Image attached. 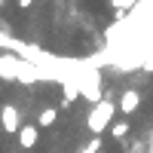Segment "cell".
<instances>
[{
    "mask_svg": "<svg viewBox=\"0 0 153 153\" xmlns=\"http://www.w3.org/2000/svg\"><path fill=\"white\" fill-rule=\"evenodd\" d=\"M120 110V104H113L110 98H101L92 104V110H89V117H86V129L92 132V135H101V132H107L110 129V120H113V113Z\"/></svg>",
    "mask_w": 153,
    "mask_h": 153,
    "instance_id": "obj_1",
    "label": "cell"
},
{
    "mask_svg": "<svg viewBox=\"0 0 153 153\" xmlns=\"http://www.w3.org/2000/svg\"><path fill=\"white\" fill-rule=\"evenodd\" d=\"M76 98H80V89H76L71 80H61V107H71Z\"/></svg>",
    "mask_w": 153,
    "mask_h": 153,
    "instance_id": "obj_6",
    "label": "cell"
},
{
    "mask_svg": "<svg viewBox=\"0 0 153 153\" xmlns=\"http://www.w3.org/2000/svg\"><path fill=\"white\" fill-rule=\"evenodd\" d=\"M55 120H58V110H55V107H46V110L40 113V120H37V126H40V129H49Z\"/></svg>",
    "mask_w": 153,
    "mask_h": 153,
    "instance_id": "obj_8",
    "label": "cell"
},
{
    "mask_svg": "<svg viewBox=\"0 0 153 153\" xmlns=\"http://www.w3.org/2000/svg\"><path fill=\"white\" fill-rule=\"evenodd\" d=\"M3 3H6V0H0V9H3Z\"/></svg>",
    "mask_w": 153,
    "mask_h": 153,
    "instance_id": "obj_13",
    "label": "cell"
},
{
    "mask_svg": "<svg viewBox=\"0 0 153 153\" xmlns=\"http://www.w3.org/2000/svg\"><path fill=\"white\" fill-rule=\"evenodd\" d=\"M0 28H3V25H0Z\"/></svg>",
    "mask_w": 153,
    "mask_h": 153,
    "instance_id": "obj_14",
    "label": "cell"
},
{
    "mask_svg": "<svg viewBox=\"0 0 153 153\" xmlns=\"http://www.w3.org/2000/svg\"><path fill=\"white\" fill-rule=\"evenodd\" d=\"M0 129H3L6 135H19V129H22L19 107H12V104H3V110H0Z\"/></svg>",
    "mask_w": 153,
    "mask_h": 153,
    "instance_id": "obj_3",
    "label": "cell"
},
{
    "mask_svg": "<svg viewBox=\"0 0 153 153\" xmlns=\"http://www.w3.org/2000/svg\"><path fill=\"white\" fill-rule=\"evenodd\" d=\"M37 141H40V126H37V123H25L19 129V147L22 150H34Z\"/></svg>",
    "mask_w": 153,
    "mask_h": 153,
    "instance_id": "obj_4",
    "label": "cell"
},
{
    "mask_svg": "<svg viewBox=\"0 0 153 153\" xmlns=\"http://www.w3.org/2000/svg\"><path fill=\"white\" fill-rule=\"evenodd\" d=\"M110 3L117 6L120 12H126V9H129V6H135V0H110Z\"/></svg>",
    "mask_w": 153,
    "mask_h": 153,
    "instance_id": "obj_9",
    "label": "cell"
},
{
    "mask_svg": "<svg viewBox=\"0 0 153 153\" xmlns=\"http://www.w3.org/2000/svg\"><path fill=\"white\" fill-rule=\"evenodd\" d=\"M98 147H101V141H98V138H95V141H92V144H89V147H83L80 153H98Z\"/></svg>",
    "mask_w": 153,
    "mask_h": 153,
    "instance_id": "obj_10",
    "label": "cell"
},
{
    "mask_svg": "<svg viewBox=\"0 0 153 153\" xmlns=\"http://www.w3.org/2000/svg\"><path fill=\"white\" fill-rule=\"evenodd\" d=\"M19 68H22V55L16 52H3L0 55V80H19Z\"/></svg>",
    "mask_w": 153,
    "mask_h": 153,
    "instance_id": "obj_2",
    "label": "cell"
},
{
    "mask_svg": "<svg viewBox=\"0 0 153 153\" xmlns=\"http://www.w3.org/2000/svg\"><path fill=\"white\" fill-rule=\"evenodd\" d=\"M150 153H153V138H150Z\"/></svg>",
    "mask_w": 153,
    "mask_h": 153,
    "instance_id": "obj_12",
    "label": "cell"
},
{
    "mask_svg": "<svg viewBox=\"0 0 153 153\" xmlns=\"http://www.w3.org/2000/svg\"><path fill=\"white\" fill-rule=\"evenodd\" d=\"M129 129H132V126L126 123V120H117V123L110 126V138H113V141H123V138L129 135Z\"/></svg>",
    "mask_w": 153,
    "mask_h": 153,
    "instance_id": "obj_7",
    "label": "cell"
},
{
    "mask_svg": "<svg viewBox=\"0 0 153 153\" xmlns=\"http://www.w3.org/2000/svg\"><path fill=\"white\" fill-rule=\"evenodd\" d=\"M31 3H34V0H19V6H22V9H28Z\"/></svg>",
    "mask_w": 153,
    "mask_h": 153,
    "instance_id": "obj_11",
    "label": "cell"
},
{
    "mask_svg": "<svg viewBox=\"0 0 153 153\" xmlns=\"http://www.w3.org/2000/svg\"><path fill=\"white\" fill-rule=\"evenodd\" d=\"M141 110V92H135V89H126L123 98H120V113L126 117H132V113Z\"/></svg>",
    "mask_w": 153,
    "mask_h": 153,
    "instance_id": "obj_5",
    "label": "cell"
}]
</instances>
